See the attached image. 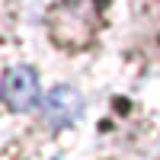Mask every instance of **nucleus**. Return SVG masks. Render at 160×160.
I'll list each match as a JSON object with an SVG mask.
<instances>
[{
    "instance_id": "1",
    "label": "nucleus",
    "mask_w": 160,
    "mask_h": 160,
    "mask_svg": "<svg viewBox=\"0 0 160 160\" xmlns=\"http://www.w3.org/2000/svg\"><path fill=\"white\" fill-rule=\"evenodd\" d=\"M0 96L10 106L13 112H29L38 106L42 96V87H38V74L29 68V64H16L3 74V83H0Z\"/></svg>"
},
{
    "instance_id": "2",
    "label": "nucleus",
    "mask_w": 160,
    "mask_h": 160,
    "mask_svg": "<svg viewBox=\"0 0 160 160\" xmlns=\"http://www.w3.org/2000/svg\"><path fill=\"white\" fill-rule=\"evenodd\" d=\"M80 112H83V96L68 87V83H58V87H51L45 93V99H42V118L51 125V128H68L74 125Z\"/></svg>"
}]
</instances>
